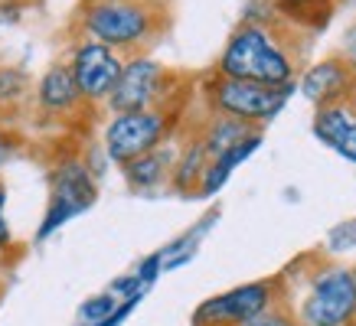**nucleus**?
Masks as SVG:
<instances>
[{
    "instance_id": "nucleus-22",
    "label": "nucleus",
    "mask_w": 356,
    "mask_h": 326,
    "mask_svg": "<svg viewBox=\"0 0 356 326\" xmlns=\"http://www.w3.org/2000/svg\"><path fill=\"white\" fill-rule=\"evenodd\" d=\"M3 206H7V189H3V183H0V245H7V241H10V225H7Z\"/></svg>"
},
{
    "instance_id": "nucleus-14",
    "label": "nucleus",
    "mask_w": 356,
    "mask_h": 326,
    "mask_svg": "<svg viewBox=\"0 0 356 326\" xmlns=\"http://www.w3.org/2000/svg\"><path fill=\"white\" fill-rule=\"evenodd\" d=\"M268 3L284 20L307 26V30H324L337 7V0H268Z\"/></svg>"
},
{
    "instance_id": "nucleus-2",
    "label": "nucleus",
    "mask_w": 356,
    "mask_h": 326,
    "mask_svg": "<svg viewBox=\"0 0 356 326\" xmlns=\"http://www.w3.org/2000/svg\"><path fill=\"white\" fill-rule=\"evenodd\" d=\"M82 26L95 43L128 49L147 43L151 33L161 26V17L147 0H92L82 13Z\"/></svg>"
},
{
    "instance_id": "nucleus-23",
    "label": "nucleus",
    "mask_w": 356,
    "mask_h": 326,
    "mask_svg": "<svg viewBox=\"0 0 356 326\" xmlns=\"http://www.w3.org/2000/svg\"><path fill=\"white\" fill-rule=\"evenodd\" d=\"M17 137H13V134H0V166H3V163L10 160V153L17 151Z\"/></svg>"
},
{
    "instance_id": "nucleus-24",
    "label": "nucleus",
    "mask_w": 356,
    "mask_h": 326,
    "mask_svg": "<svg viewBox=\"0 0 356 326\" xmlns=\"http://www.w3.org/2000/svg\"><path fill=\"white\" fill-rule=\"evenodd\" d=\"M343 46H346V49H343V59L356 69V26L346 33V43H343Z\"/></svg>"
},
{
    "instance_id": "nucleus-15",
    "label": "nucleus",
    "mask_w": 356,
    "mask_h": 326,
    "mask_svg": "<svg viewBox=\"0 0 356 326\" xmlns=\"http://www.w3.org/2000/svg\"><path fill=\"white\" fill-rule=\"evenodd\" d=\"M170 166H173V153L151 151L144 157H138V160L124 163L121 170H124V176H128V183L134 189H151V186H161L170 176Z\"/></svg>"
},
{
    "instance_id": "nucleus-10",
    "label": "nucleus",
    "mask_w": 356,
    "mask_h": 326,
    "mask_svg": "<svg viewBox=\"0 0 356 326\" xmlns=\"http://www.w3.org/2000/svg\"><path fill=\"white\" fill-rule=\"evenodd\" d=\"M301 92L317 108L327 105H346L356 92V69L343 55H330L324 62L311 65L301 78Z\"/></svg>"
},
{
    "instance_id": "nucleus-21",
    "label": "nucleus",
    "mask_w": 356,
    "mask_h": 326,
    "mask_svg": "<svg viewBox=\"0 0 356 326\" xmlns=\"http://www.w3.org/2000/svg\"><path fill=\"white\" fill-rule=\"evenodd\" d=\"M20 85H23L20 72H13V69H0V98L13 95V92H20Z\"/></svg>"
},
{
    "instance_id": "nucleus-12",
    "label": "nucleus",
    "mask_w": 356,
    "mask_h": 326,
    "mask_svg": "<svg viewBox=\"0 0 356 326\" xmlns=\"http://www.w3.org/2000/svg\"><path fill=\"white\" fill-rule=\"evenodd\" d=\"M252 134H259L255 124H245V121H236V118H222L219 114L203 134V147L209 153V160H219L222 153H229L232 147H238L242 141H248Z\"/></svg>"
},
{
    "instance_id": "nucleus-19",
    "label": "nucleus",
    "mask_w": 356,
    "mask_h": 326,
    "mask_svg": "<svg viewBox=\"0 0 356 326\" xmlns=\"http://www.w3.org/2000/svg\"><path fill=\"white\" fill-rule=\"evenodd\" d=\"M248 326H304L301 320L294 314H288V310H278V307H271V310H265V314H259L255 320Z\"/></svg>"
},
{
    "instance_id": "nucleus-18",
    "label": "nucleus",
    "mask_w": 356,
    "mask_h": 326,
    "mask_svg": "<svg viewBox=\"0 0 356 326\" xmlns=\"http://www.w3.org/2000/svg\"><path fill=\"white\" fill-rule=\"evenodd\" d=\"M327 248L330 251H350L356 248V218L353 222H343V225H337L334 232H330V239H327Z\"/></svg>"
},
{
    "instance_id": "nucleus-1",
    "label": "nucleus",
    "mask_w": 356,
    "mask_h": 326,
    "mask_svg": "<svg viewBox=\"0 0 356 326\" xmlns=\"http://www.w3.org/2000/svg\"><path fill=\"white\" fill-rule=\"evenodd\" d=\"M219 76L255 82L265 88H294V62L275 33L259 23H242L219 55Z\"/></svg>"
},
{
    "instance_id": "nucleus-26",
    "label": "nucleus",
    "mask_w": 356,
    "mask_h": 326,
    "mask_svg": "<svg viewBox=\"0 0 356 326\" xmlns=\"http://www.w3.org/2000/svg\"><path fill=\"white\" fill-rule=\"evenodd\" d=\"M353 277H356V268H353Z\"/></svg>"
},
{
    "instance_id": "nucleus-11",
    "label": "nucleus",
    "mask_w": 356,
    "mask_h": 326,
    "mask_svg": "<svg viewBox=\"0 0 356 326\" xmlns=\"http://www.w3.org/2000/svg\"><path fill=\"white\" fill-rule=\"evenodd\" d=\"M314 137L343 160L356 163V111L353 105H327L314 114Z\"/></svg>"
},
{
    "instance_id": "nucleus-13",
    "label": "nucleus",
    "mask_w": 356,
    "mask_h": 326,
    "mask_svg": "<svg viewBox=\"0 0 356 326\" xmlns=\"http://www.w3.org/2000/svg\"><path fill=\"white\" fill-rule=\"evenodd\" d=\"M79 92L76 85V76H72V69H63V65H56L43 76L40 82V101H43V108L49 111H69L79 105Z\"/></svg>"
},
{
    "instance_id": "nucleus-16",
    "label": "nucleus",
    "mask_w": 356,
    "mask_h": 326,
    "mask_svg": "<svg viewBox=\"0 0 356 326\" xmlns=\"http://www.w3.org/2000/svg\"><path fill=\"white\" fill-rule=\"evenodd\" d=\"M206 166H209V153H206L203 141H196L193 147H186V153L180 157L177 170H173V183H177V189H180V193H190V186L193 183H203Z\"/></svg>"
},
{
    "instance_id": "nucleus-9",
    "label": "nucleus",
    "mask_w": 356,
    "mask_h": 326,
    "mask_svg": "<svg viewBox=\"0 0 356 326\" xmlns=\"http://www.w3.org/2000/svg\"><path fill=\"white\" fill-rule=\"evenodd\" d=\"M121 72H124V65L121 59L115 55V49L105 43H82L72 55V76H76V85L82 92V98H108L118 85Z\"/></svg>"
},
{
    "instance_id": "nucleus-7",
    "label": "nucleus",
    "mask_w": 356,
    "mask_h": 326,
    "mask_svg": "<svg viewBox=\"0 0 356 326\" xmlns=\"http://www.w3.org/2000/svg\"><path fill=\"white\" fill-rule=\"evenodd\" d=\"M95 199H98L95 180L88 176L86 166L79 160L59 163L53 173V199H49L46 218L40 225V239H49L63 222H69L79 212H86L88 206H95Z\"/></svg>"
},
{
    "instance_id": "nucleus-17",
    "label": "nucleus",
    "mask_w": 356,
    "mask_h": 326,
    "mask_svg": "<svg viewBox=\"0 0 356 326\" xmlns=\"http://www.w3.org/2000/svg\"><path fill=\"white\" fill-rule=\"evenodd\" d=\"M115 310H118V297L111 291H105V293H98V297H92V300H86L82 310H79V316H82L88 326H98V323H105Z\"/></svg>"
},
{
    "instance_id": "nucleus-3",
    "label": "nucleus",
    "mask_w": 356,
    "mask_h": 326,
    "mask_svg": "<svg viewBox=\"0 0 356 326\" xmlns=\"http://www.w3.org/2000/svg\"><path fill=\"white\" fill-rule=\"evenodd\" d=\"M304 326H350L356 320V277L346 268H324L307 287V297L298 307Z\"/></svg>"
},
{
    "instance_id": "nucleus-20",
    "label": "nucleus",
    "mask_w": 356,
    "mask_h": 326,
    "mask_svg": "<svg viewBox=\"0 0 356 326\" xmlns=\"http://www.w3.org/2000/svg\"><path fill=\"white\" fill-rule=\"evenodd\" d=\"M161 271H163V258H161V251H157V255H151V258H147V261H144V264L138 268V277L144 281V287H147V284H151Z\"/></svg>"
},
{
    "instance_id": "nucleus-4",
    "label": "nucleus",
    "mask_w": 356,
    "mask_h": 326,
    "mask_svg": "<svg viewBox=\"0 0 356 326\" xmlns=\"http://www.w3.org/2000/svg\"><path fill=\"white\" fill-rule=\"evenodd\" d=\"M294 88H265L255 82H238V78L219 76L209 85V108L222 114V118H236L245 124H259V121L275 118L284 108V98Z\"/></svg>"
},
{
    "instance_id": "nucleus-8",
    "label": "nucleus",
    "mask_w": 356,
    "mask_h": 326,
    "mask_svg": "<svg viewBox=\"0 0 356 326\" xmlns=\"http://www.w3.org/2000/svg\"><path fill=\"white\" fill-rule=\"evenodd\" d=\"M163 65L157 59H131L124 65V72H121L118 85L115 92L108 95V108L115 114H131V111H147L154 105V98L157 92L163 88Z\"/></svg>"
},
{
    "instance_id": "nucleus-25",
    "label": "nucleus",
    "mask_w": 356,
    "mask_h": 326,
    "mask_svg": "<svg viewBox=\"0 0 356 326\" xmlns=\"http://www.w3.org/2000/svg\"><path fill=\"white\" fill-rule=\"evenodd\" d=\"M350 105H353V111H356V92H353V98H350Z\"/></svg>"
},
{
    "instance_id": "nucleus-5",
    "label": "nucleus",
    "mask_w": 356,
    "mask_h": 326,
    "mask_svg": "<svg viewBox=\"0 0 356 326\" xmlns=\"http://www.w3.org/2000/svg\"><path fill=\"white\" fill-rule=\"evenodd\" d=\"M170 130V114L157 108L131 111V114H115L105 128V151L115 163H131L161 147V141Z\"/></svg>"
},
{
    "instance_id": "nucleus-6",
    "label": "nucleus",
    "mask_w": 356,
    "mask_h": 326,
    "mask_svg": "<svg viewBox=\"0 0 356 326\" xmlns=\"http://www.w3.org/2000/svg\"><path fill=\"white\" fill-rule=\"evenodd\" d=\"M275 304V281H252L196 307L193 326H248Z\"/></svg>"
}]
</instances>
